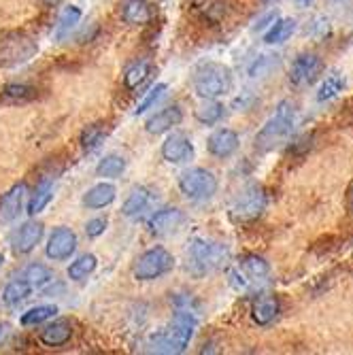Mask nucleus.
<instances>
[{"mask_svg":"<svg viewBox=\"0 0 353 355\" xmlns=\"http://www.w3.org/2000/svg\"><path fill=\"white\" fill-rule=\"evenodd\" d=\"M239 268L245 272V277H247L251 283L264 281V279H268V275H270V264L264 260L262 255H255V253L245 255L243 260L239 262Z\"/></svg>","mask_w":353,"mask_h":355,"instance_id":"nucleus-22","label":"nucleus"},{"mask_svg":"<svg viewBox=\"0 0 353 355\" xmlns=\"http://www.w3.org/2000/svg\"><path fill=\"white\" fill-rule=\"evenodd\" d=\"M37 96V89L26 83H9L3 89V98L9 103H28Z\"/></svg>","mask_w":353,"mask_h":355,"instance_id":"nucleus-36","label":"nucleus"},{"mask_svg":"<svg viewBox=\"0 0 353 355\" xmlns=\"http://www.w3.org/2000/svg\"><path fill=\"white\" fill-rule=\"evenodd\" d=\"M228 247L209 241V239H194L187 247V270L194 277H205L228 262Z\"/></svg>","mask_w":353,"mask_h":355,"instance_id":"nucleus-3","label":"nucleus"},{"mask_svg":"<svg viewBox=\"0 0 353 355\" xmlns=\"http://www.w3.org/2000/svg\"><path fill=\"white\" fill-rule=\"evenodd\" d=\"M53 200V183L49 181V179H43L39 185H37V189H35V193L30 196V200H28V215L30 217H37V215H41L47 207H49V202Z\"/></svg>","mask_w":353,"mask_h":355,"instance_id":"nucleus-23","label":"nucleus"},{"mask_svg":"<svg viewBox=\"0 0 353 355\" xmlns=\"http://www.w3.org/2000/svg\"><path fill=\"white\" fill-rule=\"evenodd\" d=\"M119 15L128 26H147L153 19V11L147 0H121Z\"/></svg>","mask_w":353,"mask_h":355,"instance_id":"nucleus-18","label":"nucleus"},{"mask_svg":"<svg viewBox=\"0 0 353 355\" xmlns=\"http://www.w3.org/2000/svg\"><path fill=\"white\" fill-rule=\"evenodd\" d=\"M166 92H169V85H166V83H155L149 92H145V96L139 101V105H137V109H135V115H143L145 111L153 109L160 101L164 98Z\"/></svg>","mask_w":353,"mask_h":355,"instance_id":"nucleus-35","label":"nucleus"},{"mask_svg":"<svg viewBox=\"0 0 353 355\" xmlns=\"http://www.w3.org/2000/svg\"><path fill=\"white\" fill-rule=\"evenodd\" d=\"M43 234H45V228L41 221H24L19 228H15L9 236V245L13 249V253L17 255H28L37 249V245L43 241Z\"/></svg>","mask_w":353,"mask_h":355,"instance_id":"nucleus-10","label":"nucleus"},{"mask_svg":"<svg viewBox=\"0 0 353 355\" xmlns=\"http://www.w3.org/2000/svg\"><path fill=\"white\" fill-rule=\"evenodd\" d=\"M24 281H28L32 285V289L35 287H45L47 283L53 281V272L45 266V264H39V262H32L24 268V275H21Z\"/></svg>","mask_w":353,"mask_h":355,"instance_id":"nucleus-32","label":"nucleus"},{"mask_svg":"<svg viewBox=\"0 0 353 355\" xmlns=\"http://www.w3.org/2000/svg\"><path fill=\"white\" fill-rule=\"evenodd\" d=\"M270 3H275V0H260V5H270Z\"/></svg>","mask_w":353,"mask_h":355,"instance_id":"nucleus-46","label":"nucleus"},{"mask_svg":"<svg viewBox=\"0 0 353 355\" xmlns=\"http://www.w3.org/2000/svg\"><path fill=\"white\" fill-rule=\"evenodd\" d=\"M311 3H313V0H296V5H298L300 9H307V7H309Z\"/></svg>","mask_w":353,"mask_h":355,"instance_id":"nucleus-44","label":"nucleus"},{"mask_svg":"<svg viewBox=\"0 0 353 355\" xmlns=\"http://www.w3.org/2000/svg\"><path fill=\"white\" fill-rule=\"evenodd\" d=\"M126 171V159L117 153L105 155L98 166H96V177H103V179H117L121 177Z\"/></svg>","mask_w":353,"mask_h":355,"instance_id":"nucleus-31","label":"nucleus"},{"mask_svg":"<svg viewBox=\"0 0 353 355\" xmlns=\"http://www.w3.org/2000/svg\"><path fill=\"white\" fill-rule=\"evenodd\" d=\"M239 145H241V137L232 130V128H219V130H215L207 141L209 153L217 159L232 157L239 151Z\"/></svg>","mask_w":353,"mask_h":355,"instance_id":"nucleus-13","label":"nucleus"},{"mask_svg":"<svg viewBox=\"0 0 353 355\" xmlns=\"http://www.w3.org/2000/svg\"><path fill=\"white\" fill-rule=\"evenodd\" d=\"M26 196H28L26 183H15L11 189L3 193V198H0V223H11L19 217L26 205Z\"/></svg>","mask_w":353,"mask_h":355,"instance_id":"nucleus-14","label":"nucleus"},{"mask_svg":"<svg viewBox=\"0 0 353 355\" xmlns=\"http://www.w3.org/2000/svg\"><path fill=\"white\" fill-rule=\"evenodd\" d=\"M162 157L169 164H183L194 157V145H191V141L185 135L173 132L162 143Z\"/></svg>","mask_w":353,"mask_h":355,"instance_id":"nucleus-15","label":"nucleus"},{"mask_svg":"<svg viewBox=\"0 0 353 355\" xmlns=\"http://www.w3.org/2000/svg\"><path fill=\"white\" fill-rule=\"evenodd\" d=\"M43 3H45V5H58L60 0H43Z\"/></svg>","mask_w":353,"mask_h":355,"instance_id":"nucleus-45","label":"nucleus"},{"mask_svg":"<svg viewBox=\"0 0 353 355\" xmlns=\"http://www.w3.org/2000/svg\"><path fill=\"white\" fill-rule=\"evenodd\" d=\"M275 67V60H273V55H260L258 60H255L253 64H251V69H249V77H262V75H266L270 69Z\"/></svg>","mask_w":353,"mask_h":355,"instance_id":"nucleus-38","label":"nucleus"},{"mask_svg":"<svg viewBox=\"0 0 353 355\" xmlns=\"http://www.w3.org/2000/svg\"><path fill=\"white\" fill-rule=\"evenodd\" d=\"M73 338V326L71 321L67 319H55L51 324H47L41 334H39V340L49 347V349H58V347H64L69 340Z\"/></svg>","mask_w":353,"mask_h":355,"instance_id":"nucleus-19","label":"nucleus"},{"mask_svg":"<svg viewBox=\"0 0 353 355\" xmlns=\"http://www.w3.org/2000/svg\"><path fill=\"white\" fill-rule=\"evenodd\" d=\"M79 247V239L75 234V230L67 228V225H60L55 228L45 245V255L53 262H64V260H71V255H75Z\"/></svg>","mask_w":353,"mask_h":355,"instance_id":"nucleus-9","label":"nucleus"},{"mask_svg":"<svg viewBox=\"0 0 353 355\" xmlns=\"http://www.w3.org/2000/svg\"><path fill=\"white\" fill-rule=\"evenodd\" d=\"M107 228H109V221H107L105 217H94V219H89V221L85 223V234H87L89 239H98V236L105 234Z\"/></svg>","mask_w":353,"mask_h":355,"instance_id":"nucleus-39","label":"nucleus"},{"mask_svg":"<svg viewBox=\"0 0 353 355\" xmlns=\"http://www.w3.org/2000/svg\"><path fill=\"white\" fill-rule=\"evenodd\" d=\"M149 202H151V191L147 187H135L128 193V198L121 207V215L128 219H137L147 211Z\"/></svg>","mask_w":353,"mask_h":355,"instance_id":"nucleus-21","label":"nucleus"},{"mask_svg":"<svg viewBox=\"0 0 353 355\" xmlns=\"http://www.w3.org/2000/svg\"><path fill=\"white\" fill-rule=\"evenodd\" d=\"M217 177L207 168H187L179 175V191L191 202L211 200L217 193Z\"/></svg>","mask_w":353,"mask_h":355,"instance_id":"nucleus-8","label":"nucleus"},{"mask_svg":"<svg viewBox=\"0 0 353 355\" xmlns=\"http://www.w3.org/2000/svg\"><path fill=\"white\" fill-rule=\"evenodd\" d=\"M322 69H324V64L317 53H300L290 67V83L294 87H307L315 83Z\"/></svg>","mask_w":353,"mask_h":355,"instance_id":"nucleus-11","label":"nucleus"},{"mask_svg":"<svg viewBox=\"0 0 353 355\" xmlns=\"http://www.w3.org/2000/svg\"><path fill=\"white\" fill-rule=\"evenodd\" d=\"M7 334H9V326L7 324H0V345H3V340L7 338Z\"/></svg>","mask_w":353,"mask_h":355,"instance_id":"nucleus-43","label":"nucleus"},{"mask_svg":"<svg viewBox=\"0 0 353 355\" xmlns=\"http://www.w3.org/2000/svg\"><path fill=\"white\" fill-rule=\"evenodd\" d=\"M115 198H117V189H115V185L113 183H107V181H103V183H96L94 187H89L85 193H83V207H87V209H107V207H111L113 202H115Z\"/></svg>","mask_w":353,"mask_h":355,"instance_id":"nucleus-20","label":"nucleus"},{"mask_svg":"<svg viewBox=\"0 0 353 355\" xmlns=\"http://www.w3.org/2000/svg\"><path fill=\"white\" fill-rule=\"evenodd\" d=\"M228 283L236 289V292H245V289H249V285H251V281L245 277V272L239 268V264L228 268Z\"/></svg>","mask_w":353,"mask_h":355,"instance_id":"nucleus-37","label":"nucleus"},{"mask_svg":"<svg viewBox=\"0 0 353 355\" xmlns=\"http://www.w3.org/2000/svg\"><path fill=\"white\" fill-rule=\"evenodd\" d=\"M296 32V19L294 17H277L275 24L268 28V32L264 35V43L266 45H281L290 39Z\"/></svg>","mask_w":353,"mask_h":355,"instance_id":"nucleus-25","label":"nucleus"},{"mask_svg":"<svg viewBox=\"0 0 353 355\" xmlns=\"http://www.w3.org/2000/svg\"><path fill=\"white\" fill-rule=\"evenodd\" d=\"M96 266H98V260H96V255L94 253H83V255L77 257L75 262H71L67 275H69L71 281H77L79 283V281H85L87 277H92L94 270H96Z\"/></svg>","mask_w":353,"mask_h":355,"instance_id":"nucleus-27","label":"nucleus"},{"mask_svg":"<svg viewBox=\"0 0 353 355\" xmlns=\"http://www.w3.org/2000/svg\"><path fill=\"white\" fill-rule=\"evenodd\" d=\"M183 121V111L179 105H171L166 109H160L155 115H151L145 121V130L149 135H164L169 130H173L175 125H179Z\"/></svg>","mask_w":353,"mask_h":355,"instance_id":"nucleus-16","label":"nucleus"},{"mask_svg":"<svg viewBox=\"0 0 353 355\" xmlns=\"http://www.w3.org/2000/svg\"><path fill=\"white\" fill-rule=\"evenodd\" d=\"M196 119L203 125H215L223 117V105L217 98H205V103L196 109Z\"/></svg>","mask_w":353,"mask_h":355,"instance_id":"nucleus-33","label":"nucleus"},{"mask_svg":"<svg viewBox=\"0 0 353 355\" xmlns=\"http://www.w3.org/2000/svg\"><path fill=\"white\" fill-rule=\"evenodd\" d=\"M279 313H281V302L277 296H270V294L255 298L251 304V319H253V324H258L260 328L270 326L279 317Z\"/></svg>","mask_w":353,"mask_h":355,"instance_id":"nucleus-17","label":"nucleus"},{"mask_svg":"<svg viewBox=\"0 0 353 355\" xmlns=\"http://www.w3.org/2000/svg\"><path fill=\"white\" fill-rule=\"evenodd\" d=\"M105 137H107V130H105L103 123H92V125H87L85 130L81 132V139H79L81 149L87 151V153L94 151V149H98L101 143L105 141Z\"/></svg>","mask_w":353,"mask_h":355,"instance_id":"nucleus-34","label":"nucleus"},{"mask_svg":"<svg viewBox=\"0 0 353 355\" xmlns=\"http://www.w3.org/2000/svg\"><path fill=\"white\" fill-rule=\"evenodd\" d=\"M58 313V306L53 304H41V306H32L28 309L21 317H19V324L24 328H37L41 324H45V321L53 319Z\"/></svg>","mask_w":353,"mask_h":355,"instance_id":"nucleus-28","label":"nucleus"},{"mask_svg":"<svg viewBox=\"0 0 353 355\" xmlns=\"http://www.w3.org/2000/svg\"><path fill=\"white\" fill-rule=\"evenodd\" d=\"M345 89V75H341V73H330L324 81H322V85H319V89H317V103H330V101H334L336 96L341 94Z\"/></svg>","mask_w":353,"mask_h":355,"instance_id":"nucleus-29","label":"nucleus"},{"mask_svg":"<svg viewBox=\"0 0 353 355\" xmlns=\"http://www.w3.org/2000/svg\"><path fill=\"white\" fill-rule=\"evenodd\" d=\"M268 207V196L266 189L258 183H253L249 187H245L241 191V196L234 200V205L230 207V219L239 225L243 223H251L255 219H260L264 215Z\"/></svg>","mask_w":353,"mask_h":355,"instance_id":"nucleus-7","label":"nucleus"},{"mask_svg":"<svg viewBox=\"0 0 353 355\" xmlns=\"http://www.w3.org/2000/svg\"><path fill=\"white\" fill-rule=\"evenodd\" d=\"M232 71L226 64L219 62H205L196 69L191 85L200 98H219L232 89Z\"/></svg>","mask_w":353,"mask_h":355,"instance_id":"nucleus-4","label":"nucleus"},{"mask_svg":"<svg viewBox=\"0 0 353 355\" xmlns=\"http://www.w3.org/2000/svg\"><path fill=\"white\" fill-rule=\"evenodd\" d=\"M296 121V109L290 101H281L275 109V113L266 119L262 130L255 135V149L258 151H270L277 145H281L294 130Z\"/></svg>","mask_w":353,"mask_h":355,"instance_id":"nucleus-2","label":"nucleus"},{"mask_svg":"<svg viewBox=\"0 0 353 355\" xmlns=\"http://www.w3.org/2000/svg\"><path fill=\"white\" fill-rule=\"evenodd\" d=\"M149 75H151V64L145 60H137L123 71V87L135 92L149 79Z\"/></svg>","mask_w":353,"mask_h":355,"instance_id":"nucleus-26","label":"nucleus"},{"mask_svg":"<svg viewBox=\"0 0 353 355\" xmlns=\"http://www.w3.org/2000/svg\"><path fill=\"white\" fill-rule=\"evenodd\" d=\"M32 292V285L24 279H15V281H9L7 287L3 289V302L7 306H17L21 304Z\"/></svg>","mask_w":353,"mask_h":355,"instance_id":"nucleus-30","label":"nucleus"},{"mask_svg":"<svg viewBox=\"0 0 353 355\" xmlns=\"http://www.w3.org/2000/svg\"><path fill=\"white\" fill-rule=\"evenodd\" d=\"M175 268V257L164 247H151L143 251L132 266V277L137 281H155L162 279Z\"/></svg>","mask_w":353,"mask_h":355,"instance_id":"nucleus-6","label":"nucleus"},{"mask_svg":"<svg viewBox=\"0 0 353 355\" xmlns=\"http://www.w3.org/2000/svg\"><path fill=\"white\" fill-rule=\"evenodd\" d=\"M3 262H5V257H3V255H0V266H3Z\"/></svg>","mask_w":353,"mask_h":355,"instance_id":"nucleus-47","label":"nucleus"},{"mask_svg":"<svg viewBox=\"0 0 353 355\" xmlns=\"http://www.w3.org/2000/svg\"><path fill=\"white\" fill-rule=\"evenodd\" d=\"M347 207H349V211H351V215H353V183H351V187H349V191H347Z\"/></svg>","mask_w":353,"mask_h":355,"instance_id":"nucleus-42","label":"nucleus"},{"mask_svg":"<svg viewBox=\"0 0 353 355\" xmlns=\"http://www.w3.org/2000/svg\"><path fill=\"white\" fill-rule=\"evenodd\" d=\"M196 332V317L191 311H177L175 317L171 319V324L157 332L155 336H151V351L155 353H166V355H175V353H183Z\"/></svg>","mask_w":353,"mask_h":355,"instance_id":"nucleus-1","label":"nucleus"},{"mask_svg":"<svg viewBox=\"0 0 353 355\" xmlns=\"http://www.w3.org/2000/svg\"><path fill=\"white\" fill-rule=\"evenodd\" d=\"M81 15H83L81 9L75 7V5H71V7L64 9V11L60 13V17H58L55 28H53V37H55V41H67V39L71 37V32L79 26Z\"/></svg>","mask_w":353,"mask_h":355,"instance_id":"nucleus-24","label":"nucleus"},{"mask_svg":"<svg viewBox=\"0 0 353 355\" xmlns=\"http://www.w3.org/2000/svg\"><path fill=\"white\" fill-rule=\"evenodd\" d=\"M249 103H253V96L251 94H243V96H239V98L234 101V109L236 111H245L249 107Z\"/></svg>","mask_w":353,"mask_h":355,"instance_id":"nucleus-41","label":"nucleus"},{"mask_svg":"<svg viewBox=\"0 0 353 355\" xmlns=\"http://www.w3.org/2000/svg\"><path fill=\"white\" fill-rule=\"evenodd\" d=\"M185 223V215L177 207H164L151 215L149 219V232L155 236H166L177 232L181 225Z\"/></svg>","mask_w":353,"mask_h":355,"instance_id":"nucleus-12","label":"nucleus"},{"mask_svg":"<svg viewBox=\"0 0 353 355\" xmlns=\"http://www.w3.org/2000/svg\"><path fill=\"white\" fill-rule=\"evenodd\" d=\"M39 53V43L26 32H7L0 37V67L15 69Z\"/></svg>","mask_w":353,"mask_h":355,"instance_id":"nucleus-5","label":"nucleus"},{"mask_svg":"<svg viewBox=\"0 0 353 355\" xmlns=\"http://www.w3.org/2000/svg\"><path fill=\"white\" fill-rule=\"evenodd\" d=\"M275 19H277V13H268V15H264V17H260L258 21H255L253 30H264V28L273 26V24H275Z\"/></svg>","mask_w":353,"mask_h":355,"instance_id":"nucleus-40","label":"nucleus"}]
</instances>
